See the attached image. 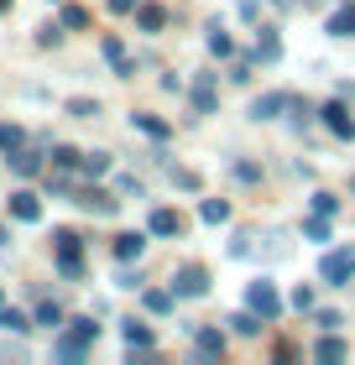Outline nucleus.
<instances>
[{"instance_id": "14", "label": "nucleus", "mask_w": 355, "mask_h": 365, "mask_svg": "<svg viewBox=\"0 0 355 365\" xmlns=\"http://www.w3.org/2000/svg\"><path fill=\"white\" fill-rule=\"evenodd\" d=\"M309 355H314V360H324V365H334V360H345V355H350V344L334 334V329H324V339H319Z\"/></svg>"}, {"instance_id": "42", "label": "nucleus", "mask_w": 355, "mask_h": 365, "mask_svg": "<svg viewBox=\"0 0 355 365\" xmlns=\"http://www.w3.org/2000/svg\"><path fill=\"white\" fill-rule=\"evenodd\" d=\"M115 188H121V193H136V198H141V193H146V188H141V178H131V173H126V178H121V182H115Z\"/></svg>"}, {"instance_id": "5", "label": "nucleus", "mask_w": 355, "mask_h": 365, "mask_svg": "<svg viewBox=\"0 0 355 365\" xmlns=\"http://www.w3.org/2000/svg\"><path fill=\"white\" fill-rule=\"evenodd\" d=\"M293 89H266V94H256L251 99V120H277L282 110H293Z\"/></svg>"}, {"instance_id": "22", "label": "nucleus", "mask_w": 355, "mask_h": 365, "mask_svg": "<svg viewBox=\"0 0 355 365\" xmlns=\"http://www.w3.org/2000/svg\"><path fill=\"white\" fill-rule=\"evenodd\" d=\"M79 173L89 178V182L105 178V173H110V152H79Z\"/></svg>"}, {"instance_id": "8", "label": "nucleus", "mask_w": 355, "mask_h": 365, "mask_svg": "<svg viewBox=\"0 0 355 365\" xmlns=\"http://www.w3.org/2000/svg\"><path fill=\"white\" fill-rule=\"evenodd\" d=\"M319 120H324L329 136H340V141H355V115L345 110V99H329L324 110H319Z\"/></svg>"}, {"instance_id": "30", "label": "nucleus", "mask_w": 355, "mask_h": 365, "mask_svg": "<svg viewBox=\"0 0 355 365\" xmlns=\"http://www.w3.org/2000/svg\"><path fill=\"white\" fill-rule=\"evenodd\" d=\"M303 235H309L314 245H324V240H329V220H324V214H314V220H303Z\"/></svg>"}, {"instance_id": "1", "label": "nucleus", "mask_w": 355, "mask_h": 365, "mask_svg": "<svg viewBox=\"0 0 355 365\" xmlns=\"http://www.w3.org/2000/svg\"><path fill=\"white\" fill-rule=\"evenodd\" d=\"M99 339V324L94 319H63V329H58V339H53V355L58 360H84L89 355V344Z\"/></svg>"}, {"instance_id": "31", "label": "nucleus", "mask_w": 355, "mask_h": 365, "mask_svg": "<svg viewBox=\"0 0 355 365\" xmlns=\"http://www.w3.org/2000/svg\"><path fill=\"white\" fill-rule=\"evenodd\" d=\"M53 168H58V173H74V168H79V152L58 141V146H53Z\"/></svg>"}, {"instance_id": "38", "label": "nucleus", "mask_w": 355, "mask_h": 365, "mask_svg": "<svg viewBox=\"0 0 355 365\" xmlns=\"http://www.w3.org/2000/svg\"><path fill=\"white\" fill-rule=\"evenodd\" d=\"M235 178H241V182H261V168H256V162H235V168H230Z\"/></svg>"}, {"instance_id": "13", "label": "nucleus", "mask_w": 355, "mask_h": 365, "mask_svg": "<svg viewBox=\"0 0 355 365\" xmlns=\"http://www.w3.org/2000/svg\"><path fill=\"white\" fill-rule=\"evenodd\" d=\"M324 31L329 37H355V0H345V6H334L324 16Z\"/></svg>"}, {"instance_id": "4", "label": "nucleus", "mask_w": 355, "mask_h": 365, "mask_svg": "<svg viewBox=\"0 0 355 365\" xmlns=\"http://www.w3.org/2000/svg\"><path fill=\"white\" fill-rule=\"evenodd\" d=\"M167 287H173V297H204V292H209V272L199 267V261H183Z\"/></svg>"}, {"instance_id": "27", "label": "nucleus", "mask_w": 355, "mask_h": 365, "mask_svg": "<svg viewBox=\"0 0 355 365\" xmlns=\"http://www.w3.org/2000/svg\"><path fill=\"white\" fill-rule=\"evenodd\" d=\"M31 324H37V329H53V334H58V329H63V308H58V303H42L37 313H31Z\"/></svg>"}, {"instance_id": "6", "label": "nucleus", "mask_w": 355, "mask_h": 365, "mask_svg": "<svg viewBox=\"0 0 355 365\" xmlns=\"http://www.w3.org/2000/svg\"><path fill=\"white\" fill-rule=\"evenodd\" d=\"M74 204H79L84 214H99V220L121 214V198H115L110 188H79V193H74Z\"/></svg>"}, {"instance_id": "35", "label": "nucleus", "mask_w": 355, "mask_h": 365, "mask_svg": "<svg viewBox=\"0 0 355 365\" xmlns=\"http://www.w3.org/2000/svg\"><path fill=\"white\" fill-rule=\"evenodd\" d=\"M314 324H319V329H340V324H345V313H340V308H319V313H314Z\"/></svg>"}, {"instance_id": "43", "label": "nucleus", "mask_w": 355, "mask_h": 365, "mask_svg": "<svg viewBox=\"0 0 355 365\" xmlns=\"http://www.w3.org/2000/svg\"><path fill=\"white\" fill-rule=\"evenodd\" d=\"M0 245H11V230H6V225H0Z\"/></svg>"}, {"instance_id": "37", "label": "nucleus", "mask_w": 355, "mask_h": 365, "mask_svg": "<svg viewBox=\"0 0 355 365\" xmlns=\"http://www.w3.org/2000/svg\"><path fill=\"white\" fill-rule=\"evenodd\" d=\"M334 209H340V198H334V193H314V214H324V220H329Z\"/></svg>"}, {"instance_id": "21", "label": "nucleus", "mask_w": 355, "mask_h": 365, "mask_svg": "<svg viewBox=\"0 0 355 365\" xmlns=\"http://www.w3.org/2000/svg\"><path fill=\"white\" fill-rule=\"evenodd\" d=\"M173 303H178L173 287H146V292H141V308H146V313H173Z\"/></svg>"}, {"instance_id": "15", "label": "nucleus", "mask_w": 355, "mask_h": 365, "mask_svg": "<svg viewBox=\"0 0 355 365\" xmlns=\"http://www.w3.org/2000/svg\"><path fill=\"white\" fill-rule=\"evenodd\" d=\"M110 251H115V261H141V256H146V235H141V230H131V235H115Z\"/></svg>"}, {"instance_id": "34", "label": "nucleus", "mask_w": 355, "mask_h": 365, "mask_svg": "<svg viewBox=\"0 0 355 365\" xmlns=\"http://www.w3.org/2000/svg\"><path fill=\"white\" fill-rule=\"evenodd\" d=\"M173 188H183V193H199V173H189V168H173Z\"/></svg>"}, {"instance_id": "45", "label": "nucleus", "mask_w": 355, "mask_h": 365, "mask_svg": "<svg viewBox=\"0 0 355 365\" xmlns=\"http://www.w3.org/2000/svg\"><path fill=\"white\" fill-rule=\"evenodd\" d=\"M0 303H6V292H0Z\"/></svg>"}, {"instance_id": "12", "label": "nucleus", "mask_w": 355, "mask_h": 365, "mask_svg": "<svg viewBox=\"0 0 355 365\" xmlns=\"http://www.w3.org/2000/svg\"><path fill=\"white\" fill-rule=\"evenodd\" d=\"M194 355L199 360H219L225 355V329H194Z\"/></svg>"}, {"instance_id": "19", "label": "nucleus", "mask_w": 355, "mask_h": 365, "mask_svg": "<svg viewBox=\"0 0 355 365\" xmlns=\"http://www.w3.org/2000/svg\"><path fill=\"white\" fill-rule=\"evenodd\" d=\"M131 125H136L141 136H151V141H167V136H173V125H167V120H157V115H146V110H136V115H131Z\"/></svg>"}, {"instance_id": "17", "label": "nucleus", "mask_w": 355, "mask_h": 365, "mask_svg": "<svg viewBox=\"0 0 355 365\" xmlns=\"http://www.w3.org/2000/svg\"><path fill=\"white\" fill-rule=\"evenodd\" d=\"M121 339L131 344V350H157V339H151V329H146L141 319H126V324H121Z\"/></svg>"}, {"instance_id": "28", "label": "nucleus", "mask_w": 355, "mask_h": 365, "mask_svg": "<svg viewBox=\"0 0 355 365\" xmlns=\"http://www.w3.org/2000/svg\"><path fill=\"white\" fill-rule=\"evenodd\" d=\"M26 146V130L21 125H0V152H21Z\"/></svg>"}, {"instance_id": "39", "label": "nucleus", "mask_w": 355, "mask_h": 365, "mask_svg": "<svg viewBox=\"0 0 355 365\" xmlns=\"http://www.w3.org/2000/svg\"><path fill=\"white\" fill-rule=\"evenodd\" d=\"M105 6H110V16H136L141 0H105Z\"/></svg>"}, {"instance_id": "25", "label": "nucleus", "mask_w": 355, "mask_h": 365, "mask_svg": "<svg viewBox=\"0 0 355 365\" xmlns=\"http://www.w3.org/2000/svg\"><path fill=\"white\" fill-rule=\"evenodd\" d=\"M0 329H6V334H26V329H37V324H31L26 313H16V308L0 303Z\"/></svg>"}, {"instance_id": "10", "label": "nucleus", "mask_w": 355, "mask_h": 365, "mask_svg": "<svg viewBox=\"0 0 355 365\" xmlns=\"http://www.w3.org/2000/svg\"><path fill=\"white\" fill-rule=\"evenodd\" d=\"M99 53H105V63L115 68V78H131V73H136V63H131V53H126V42L115 37V31H105V37H99Z\"/></svg>"}, {"instance_id": "29", "label": "nucleus", "mask_w": 355, "mask_h": 365, "mask_svg": "<svg viewBox=\"0 0 355 365\" xmlns=\"http://www.w3.org/2000/svg\"><path fill=\"white\" fill-rule=\"evenodd\" d=\"M230 329H235V334H261V319H256V313H230Z\"/></svg>"}, {"instance_id": "41", "label": "nucleus", "mask_w": 355, "mask_h": 365, "mask_svg": "<svg viewBox=\"0 0 355 365\" xmlns=\"http://www.w3.org/2000/svg\"><path fill=\"white\" fill-rule=\"evenodd\" d=\"M230 84H251V63H246V58L230 68Z\"/></svg>"}, {"instance_id": "7", "label": "nucleus", "mask_w": 355, "mask_h": 365, "mask_svg": "<svg viewBox=\"0 0 355 365\" xmlns=\"http://www.w3.org/2000/svg\"><path fill=\"white\" fill-rule=\"evenodd\" d=\"M214 78H219V73H194V84H189V105H194V115H214V110H219Z\"/></svg>"}, {"instance_id": "16", "label": "nucleus", "mask_w": 355, "mask_h": 365, "mask_svg": "<svg viewBox=\"0 0 355 365\" xmlns=\"http://www.w3.org/2000/svg\"><path fill=\"white\" fill-rule=\"evenodd\" d=\"M256 63H277L282 58V37H277V26H261L256 31V53H251Z\"/></svg>"}, {"instance_id": "18", "label": "nucleus", "mask_w": 355, "mask_h": 365, "mask_svg": "<svg viewBox=\"0 0 355 365\" xmlns=\"http://www.w3.org/2000/svg\"><path fill=\"white\" fill-rule=\"evenodd\" d=\"M162 26H167V6H136V31H146V37H157Z\"/></svg>"}, {"instance_id": "3", "label": "nucleus", "mask_w": 355, "mask_h": 365, "mask_svg": "<svg viewBox=\"0 0 355 365\" xmlns=\"http://www.w3.org/2000/svg\"><path fill=\"white\" fill-rule=\"evenodd\" d=\"M350 277H355V245H345V251H324V261H319V282L345 287Z\"/></svg>"}, {"instance_id": "32", "label": "nucleus", "mask_w": 355, "mask_h": 365, "mask_svg": "<svg viewBox=\"0 0 355 365\" xmlns=\"http://www.w3.org/2000/svg\"><path fill=\"white\" fill-rule=\"evenodd\" d=\"M58 21L69 26V31H84V26H89V11H84V6H63V16H58Z\"/></svg>"}, {"instance_id": "26", "label": "nucleus", "mask_w": 355, "mask_h": 365, "mask_svg": "<svg viewBox=\"0 0 355 365\" xmlns=\"http://www.w3.org/2000/svg\"><path fill=\"white\" fill-rule=\"evenodd\" d=\"M63 110H69L74 120H94V115H99V99H84V94H74V99H63Z\"/></svg>"}, {"instance_id": "9", "label": "nucleus", "mask_w": 355, "mask_h": 365, "mask_svg": "<svg viewBox=\"0 0 355 365\" xmlns=\"http://www.w3.org/2000/svg\"><path fill=\"white\" fill-rule=\"evenodd\" d=\"M183 230H189V220L178 209H151V220H146V235H157V240H178Z\"/></svg>"}, {"instance_id": "44", "label": "nucleus", "mask_w": 355, "mask_h": 365, "mask_svg": "<svg viewBox=\"0 0 355 365\" xmlns=\"http://www.w3.org/2000/svg\"><path fill=\"white\" fill-rule=\"evenodd\" d=\"M6 11H11V0H0V16H6Z\"/></svg>"}, {"instance_id": "23", "label": "nucleus", "mask_w": 355, "mask_h": 365, "mask_svg": "<svg viewBox=\"0 0 355 365\" xmlns=\"http://www.w3.org/2000/svg\"><path fill=\"white\" fill-rule=\"evenodd\" d=\"M199 220L204 225H230V204L225 198H204V204H199Z\"/></svg>"}, {"instance_id": "33", "label": "nucleus", "mask_w": 355, "mask_h": 365, "mask_svg": "<svg viewBox=\"0 0 355 365\" xmlns=\"http://www.w3.org/2000/svg\"><path fill=\"white\" fill-rule=\"evenodd\" d=\"M209 53H214V58H230V53H235V42L225 37V31H219V21L209 26Z\"/></svg>"}, {"instance_id": "2", "label": "nucleus", "mask_w": 355, "mask_h": 365, "mask_svg": "<svg viewBox=\"0 0 355 365\" xmlns=\"http://www.w3.org/2000/svg\"><path fill=\"white\" fill-rule=\"evenodd\" d=\"M246 308L256 313L261 324H277V319H282V297H277V287H272L266 277H256V282L246 287Z\"/></svg>"}, {"instance_id": "24", "label": "nucleus", "mask_w": 355, "mask_h": 365, "mask_svg": "<svg viewBox=\"0 0 355 365\" xmlns=\"http://www.w3.org/2000/svg\"><path fill=\"white\" fill-rule=\"evenodd\" d=\"M58 272H63V277H84V256H79V245H58Z\"/></svg>"}, {"instance_id": "20", "label": "nucleus", "mask_w": 355, "mask_h": 365, "mask_svg": "<svg viewBox=\"0 0 355 365\" xmlns=\"http://www.w3.org/2000/svg\"><path fill=\"white\" fill-rule=\"evenodd\" d=\"M11 168H16V178H37L42 173V152L37 146H21V152H11Z\"/></svg>"}, {"instance_id": "11", "label": "nucleus", "mask_w": 355, "mask_h": 365, "mask_svg": "<svg viewBox=\"0 0 355 365\" xmlns=\"http://www.w3.org/2000/svg\"><path fill=\"white\" fill-rule=\"evenodd\" d=\"M11 220H21V225H37L42 220V204H37V193H31V188H16L11 193Z\"/></svg>"}, {"instance_id": "36", "label": "nucleus", "mask_w": 355, "mask_h": 365, "mask_svg": "<svg viewBox=\"0 0 355 365\" xmlns=\"http://www.w3.org/2000/svg\"><path fill=\"white\" fill-rule=\"evenodd\" d=\"M63 37V21H47V26H37V47H53Z\"/></svg>"}, {"instance_id": "40", "label": "nucleus", "mask_w": 355, "mask_h": 365, "mask_svg": "<svg viewBox=\"0 0 355 365\" xmlns=\"http://www.w3.org/2000/svg\"><path fill=\"white\" fill-rule=\"evenodd\" d=\"M293 308H298V313H314V292L298 287V292H293Z\"/></svg>"}]
</instances>
